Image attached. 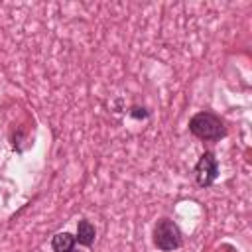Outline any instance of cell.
<instances>
[{"mask_svg":"<svg viewBox=\"0 0 252 252\" xmlns=\"http://www.w3.org/2000/svg\"><path fill=\"white\" fill-rule=\"evenodd\" d=\"M130 116H134V118H148V112H146V108L134 106V108L130 110Z\"/></svg>","mask_w":252,"mask_h":252,"instance_id":"6","label":"cell"},{"mask_svg":"<svg viewBox=\"0 0 252 252\" xmlns=\"http://www.w3.org/2000/svg\"><path fill=\"white\" fill-rule=\"evenodd\" d=\"M152 240H154V246L161 252H173L177 248L183 246V232L181 228L169 220V219H159L154 226V232H152Z\"/></svg>","mask_w":252,"mask_h":252,"instance_id":"2","label":"cell"},{"mask_svg":"<svg viewBox=\"0 0 252 252\" xmlns=\"http://www.w3.org/2000/svg\"><path fill=\"white\" fill-rule=\"evenodd\" d=\"M75 242L77 240L71 232H57L51 238V248H53V252H69L75 246Z\"/></svg>","mask_w":252,"mask_h":252,"instance_id":"5","label":"cell"},{"mask_svg":"<svg viewBox=\"0 0 252 252\" xmlns=\"http://www.w3.org/2000/svg\"><path fill=\"white\" fill-rule=\"evenodd\" d=\"M189 132L193 136H197L199 140L217 142V140H220V138L226 136V126L213 112H197L189 120Z\"/></svg>","mask_w":252,"mask_h":252,"instance_id":"1","label":"cell"},{"mask_svg":"<svg viewBox=\"0 0 252 252\" xmlns=\"http://www.w3.org/2000/svg\"><path fill=\"white\" fill-rule=\"evenodd\" d=\"M219 177V159L213 152H205L195 165V179L199 187H211Z\"/></svg>","mask_w":252,"mask_h":252,"instance_id":"3","label":"cell"},{"mask_svg":"<svg viewBox=\"0 0 252 252\" xmlns=\"http://www.w3.org/2000/svg\"><path fill=\"white\" fill-rule=\"evenodd\" d=\"M94 236H96V230H94L93 222H91V220H87V219H81V220H79V224H77L75 240H77L79 244H83V246H93Z\"/></svg>","mask_w":252,"mask_h":252,"instance_id":"4","label":"cell"},{"mask_svg":"<svg viewBox=\"0 0 252 252\" xmlns=\"http://www.w3.org/2000/svg\"><path fill=\"white\" fill-rule=\"evenodd\" d=\"M69 252H79V250H75V248H71V250H69Z\"/></svg>","mask_w":252,"mask_h":252,"instance_id":"7","label":"cell"}]
</instances>
